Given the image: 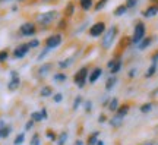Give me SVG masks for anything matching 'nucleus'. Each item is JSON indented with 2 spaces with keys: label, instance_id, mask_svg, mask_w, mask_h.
I'll return each instance as SVG.
<instances>
[{
  "label": "nucleus",
  "instance_id": "30",
  "mask_svg": "<svg viewBox=\"0 0 158 145\" xmlns=\"http://www.w3.org/2000/svg\"><path fill=\"white\" fill-rule=\"evenodd\" d=\"M66 138H68V134H66V132H63V134L60 135V139H59V145H64V142H66Z\"/></svg>",
  "mask_w": 158,
  "mask_h": 145
},
{
  "label": "nucleus",
  "instance_id": "8",
  "mask_svg": "<svg viewBox=\"0 0 158 145\" xmlns=\"http://www.w3.org/2000/svg\"><path fill=\"white\" fill-rule=\"evenodd\" d=\"M35 32V27L32 22H27L21 27V34L22 35H32Z\"/></svg>",
  "mask_w": 158,
  "mask_h": 145
},
{
  "label": "nucleus",
  "instance_id": "11",
  "mask_svg": "<svg viewBox=\"0 0 158 145\" xmlns=\"http://www.w3.org/2000/svg\"><path fill=\"white\" fill-rule=\"evenodd\" d=\"M101 69H100V67H97V69H94V70H92V73H91L89 75V82H95L97 79L100 78V76H101Z\"/></svg>",
  "mask_w": 158,
  "mask_h": 145
},
{
  "label": "nucleus",
  "instance_id": "14",
  "mask_svg": "<svg viewBox=\"0 0 158 145\" xmlns=\"http://www.w3.org/2000/svg\"><path fill=\"white\" fill-rule=\"evenodd\" d=\"M127 110H129V107H127V106H122V107H118V109H117V116L124 117L126 114H127Z\"/></svg>",
  "mask_w": 158,
  "mask_h": 145
},
{
  "label": "nucleus",
  "instance_id": "36",
  "mask_svg": "<svg viewBox=\"0 0 158 145\" xmlns=\"http://www.w3.org/2000/svg\"><path fill=\"white\" fill-rule=\"evenodd\" d=\"M7 59V51H0V62H5Z\"/></svg>",
  "mask_w": 158,
  "mask_h": 145
},
{
  "label": "nucleus",
  "instance_id": "12",
  "mask_svg": "<svg viewBox=\"0 0 158 145\" xmlns=\"http://www.w3.org/2000/svg\"><path fill=\"white\" fill-rule=\"evenodd\" d=\"M157 13H158V7H157V6H151L148 11H145V13H143V15H145L147 18H152L154 15H157Z\"/></svg>",
  "mask_w": 158,
  "mask_h": 145
},
{
  "label": "nucleus",
  "instance_id": "38",
  "mask_svg": "<svg viewBox=\"0 0 158 145\" xmlns=\"http://www.w3.org/2000/svg\"><path fill=\"white\" fill-rule=\"evenodd\" d=\"M72 13H73V5H69V7L66 9V15H68V16H70Z\"/></svg>",
  "mask_w": 158,
  "mask_h": 145
},
{
  "label": "nucleus",
  "instance_id": "2",
  "mask_svg": "<svg viewBox=\"0 0 158 145\" xmlns=\"http://www.w3.org/2000/svg\"><path fill=\"white\" fill-rule=\"evenodd\" d=\"M56 18H57V12L50 11V12H45V13H41V15L37 18V21H38L41 25H48V23H51Z\"/></svg>",
  "mask_w": 158,
  "mask_h": 145
},
{
  "label": "nucleus",
  "instance_id": "41",
  "mask_svg": "<svg viewBox=\"0 0 158 145\" xmlns=\"http://www.w3.org/2000/svg\"><path fill=\"white\" fill-rule=\"evenodd\" d=\"M41 116H43V119H47V112H45V110H41Z\"/></svg>",
  "mask_w": 158,
  "mask_h": 145
},
{
  "label": "nucleus",
  "instance_id": "17",
  "mask_svg": "<svg viewBox=\"0 0 158 145\" xmlns=\"http://www.w3.org/2000/svg\"><path fill=\"white\" fill-rule=\"evenodd\" d=\"M122 120H123V117H120L116 114V116L111 119V125H113V126H120V125H122Z\"/></svg>",
  "mask_w": 158,
  "mask_h": 145
},
{
  "label": "nucleus",
  "instance_id": "43",
  "mask_svg": "<svg viewBox=\"0 0 158 145\" xmlns=\"http://www.w3.org/2000/svg\"><path fill=\"white\" fill-rule=\"evenodd\" d=\"M85 109H86V112H89V109H91V103H86V106H85Z\"/></svg>",
  "mask_w": 158,
  "mask_h": 145
},
{
  "label": "nucleus",
  "instance_id": "34",
  "mask_svg": "<svg viewBox=\"0 0 158 145\" xmlns=\"http://www.w3.org/2000/svg\"><path fill=\"white\" fill-rule=\"evenodd\" d=\"M31 145H40V138H38V135H34V138H32V141H31Z\"/></svg>",
  "mask_w": 158,
  "mask_h": 145
},
{
  "label": "nucleus",
  "instance_id": "32",
  "mask_svg": "<svg viewBox=\"0 0 158 145\" xmlns=\"http://www.w3.org/2000/svg\"><path fill=\"white\" fill-rule=\"evenodd\" d=\"M28 45H29V49H34V47L40 45V41H38V40H32L31 43H28Z\"/></svg>",
  "mask_w": 158,
  "mask_h": 145
},
{
  "label": "nucleus",
  "instance_id": "13",
  "mask_svg": "<svg viewBox=\"0 0 158 145\" xmlns=\"http://www.w3.org/2000/svg\"><path fill=\"white\" fill-rule=\"evenodd\" d=\"M81 6L84 11H89L92 6V0H81Z\"/></svg>",
  "mask_w": 158,
  "mask_h": 145
},
{
  "label": "nucleus",
  "instance_id": "35",
  "mask_svg": "<svg viewBox=\"0 0 158 145\" xmlns=\"http://www.w3.org/2000/svg\"><path fill=\"white\" fill-rule=\"evenodd\" d=\"M62 100H63V95L60 94V92H57V94L54 95V103H60Z\"/></svg>",
  "mask_w": 158,
  "mask_h": 145
},
{
  "label": "nucleus",
  "instance_id": "21",
  "mask_svg": "<svg viewBox=\"0 0 158 145\" xmlns=\"http://www.w3.org/2000/svg\"><path fill=\"white\" fill-rule=\"evenodd\" d=\"M31 120H32V122H41V120H43L41 113H32V114H31Z\"/></svg>",
  "mask_w": 158,
  "mask_h": 145
},
{
  "label": "nucleus",
  "instance_id": "47",
  "mask_svg": "<svg viewBox=\"0 0 158 145\" xmlns=\"http://www.w3.org/2000/svg\"><path fill=\"white\" fill-rule=\"evenodd\" d=\"M97 145H104V142H102V141H98V142H97Z\"/></svg>",
  "mask_w": 158,
  "mask_h": 145
},
{
  "label": "nucleus",
  "instance_id": "26",
  "mask_svg": "<svg viewBox=\"0 0 158 145\" xmlns=\"http://www.w3.org/2000/svg\"><path fill=\"white\" fill-rule=\"evenodd\" d=\"M23 139H25V135H23V134H19L16 138H15V145H21L23 142Z\"/></svg>",
  "mask_w": 158,
  "mask_h": 145
},
{
  "label": "nucleus",
  "instance_id": "33",
  "mask_svg": "<svg viewBox=\"0 0 158 145\" xmlns=\"http://www.w3.org/2000/svg\"><path fill=\"white\" fill-rule=\"evenodd\" d=\"M81 103H82V98H81V97H76V98H75V104H73V109H75V110L78 109V106L81 104Z\"/></svg>",
  "mask_w": 158,
  "mask_h": 145
},
{
  "label": "nucleus",
  "instance_id": "19",
  "mask_svg": "<svg viewBox=\"0 0 158 145\" xmlns=\"http://www.w3.org/2000/svg\"><path fill=\"white\" fill-rule=\"evenodd\" d=\"M126 11H127L126 6H120V7H117V9L114 11V15H116V16H120V15H123Z\"/></svg>",
  "mask_w": 158,
  "mask_h": 145
},
{
  "label": "nucleus",
  "instance_id": "46",
  "mask_svg": "<svg viewBox=\"0 0 158 145\" xmlns=\"http://www.w3.org/2000/svg\"><path fill=\"white\" fill-rule=\"evenodd\" d=\"M75 145H84V144H82V141H76V142H75Z\"/></svg>",
  "mask_w": 158,
  "mask_h": 145
},
{
  "label": "nucleus",
  "instance_id": "18",
  "mask_svg": "<svg viewBox=\"0 0 158 145\" xmlns=\"http://www.w3.org/2000/svg\"><path fill=\"white\" fill-rule=\"evenodd\" d=\"M72 62H73V59L70 57V59H66V60L60 62V63H59V66L62 67V69H64V67H69V66H70V63H72Z\"/></svg>",
  "mask_w": 158,
  "mask_h": 145
},
{
  "label": "nucleus",
  "instance_id": "16",
  "mask_svg": "<svg viewBox=\"0 0 158 145\" xmlns=\"http://www.w3.org/2000/svg\"><path fill=\"white\" fill-rule=\"evenodd\" d=\"M9 134H10V128H9V126L0 128V138H6Z\"/></svg>",
  "mask_w": 158,
  "mask_h": 145
},
{
  "label": "nucleus",
  "instance_id": "23",
  "mask_svg": "<svg viewBox=\"0 0 158 145\" xmlns=\"http://www.w3.org/2000/svg\"><path fill=\"white\" fill-rule=\"evenodd\" d=\"M117 106H118V100L117 98H111V103H110V110L116 112V110H117Z\"/></svg>",
  "mask_w": 158,
  "mask_h": 145
},
{
  "label": "nucleus",
  "instance_id": "39",
  "mask_svg": "<svg viewBox=\"0 0 158 145\" xmlns=\"http://www.w3.org/2000/svg\"><path fill=\"white\" fill-rule=\"evenodd\" d=\"M136 5V0H127V3H126V7H133Z\"/></svg>",
  "mask_w": 158,
  "mask_h": 145
},
{
  "label": "nucleus",
  "instance_id": "40",
  "mask_svg": "<svg viewBox=\"0 0 158 145\" xmlns=\"http://www.w3.org/2000/svg\"><path fill=\"white\" fill-rule=\"evenodd\" d=\"M32 126H34V122H32V120H29V122L27 123V126H25V129L28 130V129H31V128H32Z\"/></svg>",
  "mask_w": 158,
  "mask_h": 145
},
{
  "label": "nucleus",
  "instance_id": "42",
  "mask_svg": "<svg viewBox=\"0 0 158 145\" xmlns=\"http://www.w3.org/2000/svg\"><path fill=\"white\" fill-rule=\"evenodd\" d=\"M141 145H155L152 142V141H148V142H143V144H141Z\"/></svg>",
  "mask_w": 158,
  "mask_h": 145
},
{
  "label": "nucleus",
  "instance_id": "5",
  "mask_svg": "<svg viewBox=\"0 0 158 145\" xmlns=\"http://www.w3.org/2000/svg\"><path fill=\"white\" fill-rule=\"evenodd\" d=\"M60 43H62V35H60V34H56V35H51V37L47 38L45 45H47V49H54V47H57Z\"/></svg>",
  "mask_w": 158,
  "mask_h": 145
},
{
  "label": "nucleus",
  "instance_id": "25",
  "mask_svg": "<svg viewBox=\"0 0 158 145\" xmlns=\"http://www.w3.org/2000/svg\"><path fill=\"white\" fill-rule=\"evenodd\" d=\"M50 67H51V65H45V66H41V67H40V70H38V73H40V75H45V73L50 70Z\"/></svg>",
  "mask_w": 158,
  "mask_h": 145
},
{
  "label": "nucleus",
  "instance_id": "27",
  "mask_svg": "<svg viewBox=\"0 0 158 145\" xmlns=\"http://www.w3.org/2000/svg\"><path fill=\"white\" fill-rule=\"evenodd\" d=\"M50 94H51V88H50V87H45V88L41 89V95H43V97H48Z\"/></svg>",
  "mask_w": 158,
  "mask_h": 145
},
{
  "label": "nucleus",
  "instance_id": "9",
  "mask_svg": "<svg viewBox=\"0 0 158 145\" xmlns=\"http://www.w3.org/2000/svg\"><path fill=\"white\" fill-rule=\"evenodd\" d=\"M28 50H29V45L28 44L19 45V47H16V49H15V57L21 59V57H23L27 53H28Z\"/></svg>",
  "mask_w": 158,
  "mask_h": 145
},
{
  "label": "nucleus",
  "instance_id": "29",
  "mask_svg": "<svg viewBox=\"0 0 158 145\" xmlns=\"http://www.w3.org/2000/svg\"><path fill=\"white\" fill-rule=\"evenodd\" d=\"M106 3H107V0H100V2L97 3V6H95V11H101Z\"/></svg>",
  "mask_w": 158,
  "mask_h": 145
},
{
  "label": "nucleus",
  "instance_id": "3",
  "mask_svg": "<svg viewBox=\"0 0 158 145\" xmlns=\"http://www.w3.org/2000/svg\"><path fill=\"white\" fill-rule=\"evenodd\" d=\"M143 35H145V25L142 22H139L135 28V32H133V37H132V43L139 44L142 40H143Z\"/></svg>",
  "mask_w": 158,
  "mask_h": 145
},
{
  "label": "nucleus",
  "instance_id": "28",
  "mask_svg": "<svg viewBox=\"0 0 158 145\" xmlns=\"http://www.w3.org/2000/svg\"><path fill=\"white\" fill-rule=\"evenodd\" d=\"M151 109H152V104H149V103H148V104H143V106L141 107V112L142 113H148Z\"/></svg>",
  "mask_w": 158,
  "mask_h": 145
},
{
  "label": "nucleus",
  "instance_id": "10",
  "mask_svg": "<svg viewBox=\"0 0 158 145\" xmlns=\"http://www.w3.org/2000/svg\"><path fill=\"white\" fill-rule=\"evenodd\" d=\"M108 67L111 69V73H117L118 70H120V67H122V62L120 60H111L110 63H108Z\"/></svg>",
  "mask_w": 158,
  "mask_h": 145
},
{
  "label": "nucleus",
  "instance_id": "15",
  "mask_svg": "<svg viewBox=\"0 0 158 145\" xmlns=\"http://www.w3.org/2000/svg\"><path fill=\"white\" fill-rule=\"evenodd\" d=\"M149 44H151V38H143V40H142V43H139V44H138V47H139L141 50H143V49H147Z\"/></svg>",
  "mask_w": 158,
  "mask_h": 145
},
{
  "label": "nucleus",
  "instance_id": "24",
  "mask_svg": "<svg viewBox=\"0 0 158 145\" xmlns=\"http://www.w3.org/2000/svg\"><path fill=\"white\" fill-rule=\"evenodd\" d=\"M155 69H157V65H155V63H152V65H151V67L148 69V72H147V78L152 76L154 73H155Z\"/></svg>",
  "mask_w": 158,
  "mask_h": 145
},
{
  "label": "nucleus",
  "instance_id": "4",
  "mask_svg": "<svg viewBox=\"0 0 158 145\" xmlns=\"http://www.w3.org/2000/svg\"><path fill=\"white\" fill-rule=\"evenodd\" d=\"M86 76H88V69L86 67H82L81 70L76 72L75 75V84L78 85L79 88H82L85 85V81H86Z\"/></svg>",
  "mask_w": 158,
  "mask_h": 145
},
{
  "label": "nucleus",
  "instance_id": "7",
  "mask_svg": "<svg viewBox=\"0 0 158 145\" xmlns=\"http://www.w3.org/2000/svg\"><path fill=\"white\" fill-rule=\"evenodd\" d=\"M10 75H12V79H10V82H9V85H7V88L10 89V91H15V89L19 87L21 81H19V78H18V73L15 72V70H12Z\"/></svg>",
  "mask_w": 158,
  "mask_h": 145
},
{
  "label": "nucleus",
  "instance_id": "37",
  "mask_svg": "<svg viewBox=\"0 0 158 145\" xmlns=\"http://www.w3.org/2000/svg\"><path fill=\"white\" fill-rule=\"evenodd\" d=\"M47 53H48V49H45V50H43L41 51V54L38 56V60H43L45 56H47Z\"/></svg>",
  "mask_w": 158,
  "mask_h": 145
},
{
  "label": "nucleus",
  "instance_id": "45",
  "mask_svg": "<svg viewBox=\"0 0 158 145\" xmlns=\"http://www.w3.org/2000/svg\"><path fill=\"white\" fill-rule=\"evenodd\" d=\"M98 120H100V122H104V120H106V117H104V116H100V119H98Z\"/></svg>",
  "mask_w": 158,
  "mask_h": 145
},
{
  "label": "nucleus",
  "instance_id": "6",
  "mask_svg": "<svg viewBox=\"0 0 158 145\" xmlns=\"http://www.w3.org/2000/svg\"><path fill=\"white\" fill-rule=\"evenodd\" d=\"M104 29H106L104 22H97L95 25H92V27H91L89 34L92 35V37H98V35H101V34L104 32Z\"/></svg>",
  "mask_w": 158,
  "mask_h": 145
},
{
  "label": "nucleus",
  "instance_id": "1",
  "mask_svg": "<svg viewBox=\"0 0 158 145\" xmlns=\"http://www.w3.org/2000/svg\"><path fill=\"white\" fill-rule=\"evenodd\" d=\"M116 35H117V28H116V27H111L110 29H107V32H106V35H104V38H102V41H101V45L104 49H108L110 45L113 44Z\"/></svg>",
  "mask_w": 158,
  "mask_h": 145
},
{
  "label": "nucleus",
  "instance_id": "44",
  "mask_svg": "<svg viewBox=\"0 0 158 145\" xmlns=\"http://www.w3.org/2000/svg\"><path fill=\"white\" fill-rule=\"evenodd\" d=\"M48 138H50V139H56V136L51 134V132H48Z\"/></svg>",
  "mask_w": 158,
  "mask_h": 145
},
{
  "label": "nucleus",
  "instance_id": "22",
  "mask_svg": "<svg viewBox=\"0 0 158 145\" xmlns=\"http://www.w3.org/2000/svg\"><path fill=\"white\" fill-rule=\"evenodd\" d=\"M98 135H100L98 132H94V134L91 135V136H89V141H88V145H94V144H95V142H97V138H98Z\"/></svg>",
  "mask_w": 158,
  "mask_h": 145
},
{
  "label": "nucleus",
  "instance_id": "20",
  "mask_svg": "<svg viewBox=\"0 0 158 145\" xmlns=\"http://www.w3.org/2000/svg\"><path fill=\"white\" fill-rule=\"evenodd\" d=\"M116 81H117V79H116V76H111V78L107 81V84H106V88H107V89H111V88H113V85L116 84Z\"/></svg>",
  "mask_w": 158,
  "mask_h": 145
},
{
  "label": "nucleus",
  "instance_id": "31",
  "mask_svg": "<svg viewBox=\"0 0 158 145\" xmlns=\"http://www.w3.org/2000/svg\"><path fill=\"white\" fill-rule=\"evenodd\" d=\"M64 79H66V76L63 73H57L56 76H54V81H59V82H63Z\"/></svg>",
  "mask_w": 158,
  "mask_h": 145
}]
</instances>
